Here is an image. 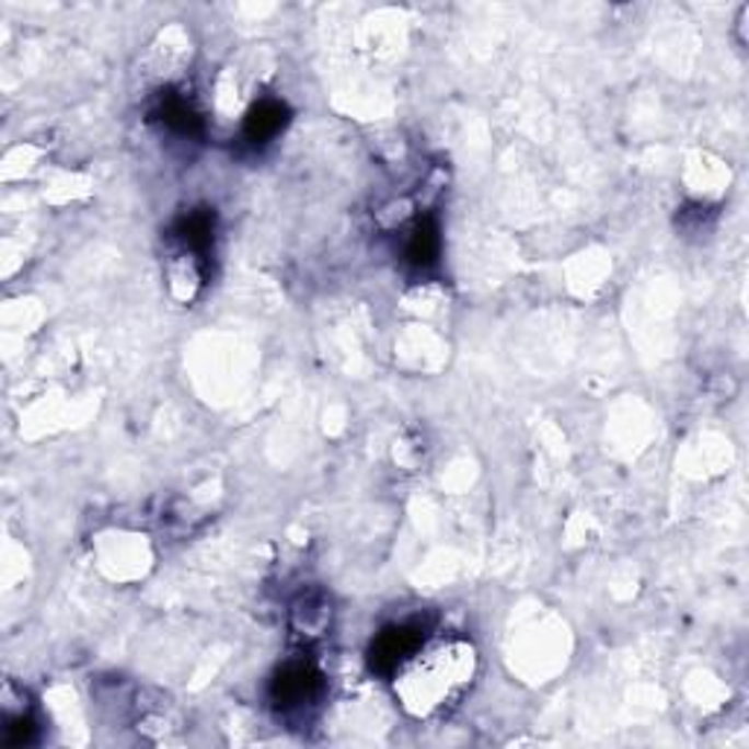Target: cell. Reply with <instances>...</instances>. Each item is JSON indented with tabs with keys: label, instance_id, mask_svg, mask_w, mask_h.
Wrapping results in <instances>:
<instances>
[{
	"label": "cell",
	"instance_id": "1",
	"mask_svg": "<svg viewBox=\"0 0 749 749\" xmlns=\"http://www.w3.org/2000/svg\"><path fill=\"white\" fill-rule=\"evenodd\" d=\"M477 677V650L463 638L422 644L395 670V696L413 717H437L454 708Z\"/></svg>",
	"mask_w": 749,
	"mask_h": 749
},
{
	"label": "cell",
	"instance_id": "2",
	"mask_svg": "<svg viewBox=\"0 0 749 749\" xmlns=\"http://www.w3.org/2000/svg\"><path fill=\"white\" fill-rule=\"evenodd\" d=\"M322 694V677L320 670L308 665V661H290L287 668H281L273 679V705L281 714H304V708L316 705Z\"/></svg>",
	"mask_w": 749,
	"mask_h": 749
},
{
	"label": "cell",
	"instance_id": "3",
	"mask_svg": "<svg viewBox=\"0 0 749 749\" xmlns=\"http://www.w3.org/2000/svg\"><path fill=\"white\" fill-rule=\"evenodd\" d=\"M419 647H422V638L416 626H407V624L390 626V630H384V633L378 635V638L372 642L369 661H372V668L381 670V673H395V670L402 668L404 661L411 659L413 653L419 650Z\"/></svg>",
	"mask_w": 749,
	"mask_h": 749
},
{
	"label": "cell",
	"instance_id": "4",
	"mask_svg": "<svg viewBox=\"0 0 749 749\" xmlns=\"http://www.w3.org/2000/svg\"><path fill=\"white\" fill-rule=\"evenodd\" d=\"M290 624L302 638H320L331 626V603L322 595H302L290 609Z\"/></svg>",
	"mask_w": 749,
	"mask_h": 749
},
{
	"label": "cell",
	"instance_id": "5",
	"mask_svg": "<svg viewBox=\"0 0 749 749\" xmlns=\"http://www.w3.org/2000/svg\"><path fill=\"white\" fill-rule=\"evenodd\" d=\"M287 124V106L278 100H261L258 106L252 108L243 124V135L252 143H267L273 141Z\"/></svg>",
	"mask_w": 749,
	"mask_h": 749
},
{
	"label": "cell",
	"instance_id": "6",
	"mask_svg": "<svg viewBox=\"0 0 749 749\" xmlns=\"http://www.w3.org/2000/svg\"><path fill=\"white\" fill-rule=\"evenodd\" d=\"M404 258L411 261L413 267H430L439 258V232L434 220H419L407 232V243H404Z\"/></svg>",
	"mask_w": 749,
	"mask_h": 749
},
{
	"label": "cell",
	"instance_id": "7",
	"mask_svg": "<svg viewBox=\"0 0 749 749\" xmlns=\"http://www.w3.org/2000/svg\"><path fill=\"white\" fill-rule=\"evenodd\" d=\"M159 117L161 124L178 135H197L203 129V117L197 115V108L191 106L185 97H178V94H170V97L161 100Z\"/></svg>",
	"mask_w": 749,
	"mask_h": 749
}]
</instances>
